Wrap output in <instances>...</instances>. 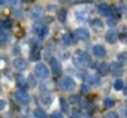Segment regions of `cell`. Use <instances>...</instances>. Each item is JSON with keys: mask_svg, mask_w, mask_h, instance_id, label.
Here are the masks:
<instances>
[{"mask_svg": "<svg viewBox=\"0 0 127 118\" xmlns=\"http://www.w3.org/2000/svg\"><path fill=\"white\" fill-rule=\"evenodd\" d=\"M109 72H112V75H121L123 73V64L121 63H111L109 64Z\"/></svg>", "mask_w": 127, "mask_h": 118, "instance_id": "obj_9", "label": "cell"}, {"mask_svg": "<svg viewBox=\"0 0 127 118\" xmlns=\"http://www.w3.org/2000/svg\"><path fill=\"white\" fill-rule=\"evenodd\" d=\"M88 90H90V88H88V84H82V85H81V91H82V93H88Z\"/></svg>", "mask_w": 127, "mask_h": 118, "instance_id": "obj_31", "label": "cell"}, {"mask_svg": "<svg viewBox=\"0 0 127 118\" xmlns=\"http://www.w3.org/2000/svg\"><path fill=\"white\" fill-rule=\"evenodd\" d=\"M76 20L78 21H87L88 20V11H78L76 12Z\"/></svg>", "mask_w": 127, "mask_h": 118, "instance_id": "obj_14", "label": "cell"}, {"mask_svg": "<svg viewBox=\"0 0 127 118\" xmlns=\"http://www.w3.org/2000/svg\"><path fill=\"white\" fill-rule=\"evenodd\" d=\"M96 2H97V0H96Z\"/></svg>", "mask_w": 127, "mask_h": 118, "instance_id": "obj_42", "label": "cell"}, {"mask_svg": "<svg viewBox=\"0 0 127 118\" xmlns=\"http://www.w3.org/2000/svg\"><path fill=\"white\" fill-rule=\"evenodd\" d=\"M117 61L121 64H127V52H120L117 55Z\"/></svg>", "mask_w": 127, "mask_h": 118, "instance_id": "obj_17", "label": "cell"}, {"mask_svg": "<svg viewBox=\"0 0 127 118\" xmlns=\"http://www.w3.org/2000/svg\"><path fill=\"white\" fill-rule=\"evenodd\" d=\"M73 63H75V66H76V67L84 69V67L90 66L91 58H90V55H88L85 51H78V52L73 55Z\"/></svg>", "mask_w": 127, "mask_h": 118, "instance_id": "obj_1", "label": "cell"}, {"mask_svg": "<svg viewBox=\"0 0 127 118\" xmlns=\"http://www.w3.org/2000/svg\"><path fill=\"white\" fill-rule=\"evenodd\" d=\"M5 106H6V105H5V102H3V100H0V111L5 109Z\"/></svg>", "mask_w": 127, "mask_h": 118, "instance_id": "obj_38", "label": "cell"}, {"mask_svg": "<svg viewBox=\"0 0 127 118\" xmlns=\"http://www.w3.org/2000/svg\"><path fill=\"white\" fill-rule=\"evenodd\" d=\"M73 36H75V39H78V40H88V39H90V33H88V30H85V29H76L75 33H73Z\"/></svg>", "mask_w": 127, "mask_h": 118, "instance_id": "obj_5", "label": "cell"}, {"mask_svg": "<svg viewBox=\"0 0 127 118\" xmlns=\"http://www.w3.org/2000/svg\"><path fill=\"white\" fill-rule=\"evenodd\" d=\"M3 5H5V0H0V8H2Z\"/></svg>", "mask_w": 127, "mask_h": 118, "instance_id": "obj_40", "label": "cell"}, {"mask_svg": "<svg viewBox=\"0 0 127 118\" xmlns=\"http://www.w3.org/2000/svg\"><path fill=\"white\" fill-rule=\"evenodd\" d=\"M40 91H48L49 90V84H46V82H43V84H40Z\"/></svg>", "mask_w": 127, "mask_h": 118, "instance_id": "obj_29", "label": "cell"}, {"mask_svg": "<svg viewBox=\"0 0 127 118\" xmlns=\"http://www.w3.org/2000/svg\"><path fill=\"white\" fill-rule=\"evenodd\" d=\"M66 14H67L66 9H61V11L58 12V20H60L61 23H64V21H66Z\"/></svg>", "mask_w": 127, "mask_h": 118, "instance_id": "obj_22", "label": "cell"}, {"mask_svg": "<svg viewBox=\"0 0 127 118\" xmlns=\"http://www.w3.org/2000/svg\"><path fill=\"white\" fill-rule=\"evenodd\" d=\"M67 2H70V3H82L84 0H67Z\"/></svg>", "mask_w": 127, "mask_h": 118, "instance_id": "obj_37", "label": "cell"}, {"mask_svg": "<svg viewBox=\"0 0 127 118\" xmlns=\"http://www.w3.org/2000/svg\"><path fill=\"white\" fill-rule=\"evenodd\" d=\"M14 67H15L17 70H24V69H27V61L24 60V58H15Z\"/></svg>", "mask_w": 127, "mask_h": 118, "instance_id": "obj_10", "label": "cell"}, {"mask_svg": "<svg viewBox=\"0 0 127 118\" xmlns=\"http://www.w3.org/2000/svg\"><path fill=\"white\" fill-rule=\"evenodd\" d=\"M103 105H105L106 108H112V106L115 105V100H114L112 97H106V99L103 100Z\"/></svg>", "mask_w": 127, "mask_h": 118, "instance_id": "obj_20", "label": "cell"}, {"mask_svg": "<svg viewBox=\"0 0 127 118\" xmlns=\"http://www.w3.org/2000/svg\"><path fill=\"white\" fill-rule=\"evenodd\" d=\"M2 27H3V29H9V27H11V21H9V20H8V21H3V23H2Z\"/></svg>", "mask_w": 127, "mask_h": 118, "instance_id": "obj_32", "label": "cell"}, {"mask_svg": "<svg viewBox=\"0 0 127 118\" xmlns=\"http://www.w3.org/2000/svg\"><path fill=\"white\" fill-rule=\"evenodd\" d=\"M106 40L109 42V43H115L117 40H118V31L115 30V29H111V30H108V33H106Z\"/></svg>", "mask_w": 127, "mask_h": 118, "instance_id": "obj_8", "label": "cell"}, {"mask_svg": "<svg viewBox=\"0 0 127 118\" xmlns=\"http://www.w3.org/2000/svg\"><path fill=\"white\" fill-rule=\"evenodd\" d=\"M14 54H20V48L15 46V48H14Z\"/></svg>", "mask_w": 127, "mask_h": 118, "instance_id": "obj_39", "label": "cell"}, {"mask_svg": "<svg viewBox=\"0 0 127 118\" xmlns=\"http://www.w3.org/2000/svg\"><path fill=\"white\" fill-rule=\"evenodd\" d=\"M24 2H29V0H24Z\"/></svg>", "mask_w": 127, "mask_h": 118, "instance_id": "obj_41", "label": "cell"}, {"mask_svg": "<svg viewBox=\"0 0 127 118\" xmlns=\"http://www.w3.org/2000/svg\"><path fill=\"white\" fill-rule=\"evenodd\" d=\"M60 106H61V111H63V114L69 112V103H67L64 99H60Z\"/></svg>", "mask_w": 127, "mask_h": 118, "instance_id": "obj_18", "label": "cell"}, {"mask_svg": "<svg viewBox=\"0 0 127 118\" xmlns=\"http://www.w3.org/2000/svg\"><path fill=\"white\" fill-rule=\"evenodd\" d=\"M27 85L29 87H36V78H34V75H30L27 78Z\"/></svg>", "mask_w": 127, "mask_h": 118, "instance_id": "obj_21", "label": "cell"}, {"mask_svg": "<svg viewBox=\"0 0 127 118\" xmlns=\"http://www.w3.org/2000/svg\"><path fill=\"white\" fill-rule=\"evenodd\" d=\"M58 85H60V88L61 90H64V91H73L75 90V87H76V84H75V81L72 79V78H64V79H61L60 82H58Z\"/></svg>", "mask_w": 127, "mask_h": 118, "instance_id": "obj_3", "label": "cell"}, {"mask_svg": "<svg viewBox=\"0 0 127 118\" xmlns=\"http://www.w3.org/2000/svg\"><path fill=\"white\" fill-rule=\"evenodd\" d=\"M34 117L43 118V117H46V114H45V111H42V109H36V111H34Z\"/></svg>", "mask_w": 127, "mask_h": 118, "instance_id": "obj_27", "label": "cell"}, {"mask_svg": "<svg viewBox=\"0 0 127 118\" xmlns=\"http://www.w3.org/2000/svg\"><path fill=\"white\" fill-rule=\"evenodd\" d=\"M52 117H54V118H61V117H63V112H54Z\"/></svg>", "mask_w": 127, "mask_h": 118, "instance_id": "obj_34", "label": "cell"}, {"mask_svg": "<svg viewBox=\"0 0 127 118\" xmlns=\"http://www.w3.org/2000/svg\"><path fill=\"white\" fill-rule=\"evenodd\" d=\"M70 102H72V103H78V102H79V96H72V97H70Z\"/></svg>", "mask_w": 127, "mask_h": 118, "instance_id": "obj_33", "label": "cell"}, {"mask_svg": "<svg viewBox=\"0 0 127 118\" xmlns=\"http://www.w3.org/2000/svg\"><path fill=\"white\" fill-rule=\"evenodd\" d=\"M30 58H32V60H39V51H37V49H32Z\"/></svg>", "mask_w": 127, "mask_h": 118, "instance_id": "obj_25", "label": "cell"}, {"mask_svg": "<svg viewBox=\"0 0 127 118\" xmlns=\"http://www.w3.org/2000/svg\"><path fill=\"white\" fill-rule=\"evenodd\" d=\"M97 72H99V75H100V76L108 75V72H109V64H108V63H102V64H99Z\"/></svg>", "mask_w": 127, "mask_h": 118, "instance_id": "obj_13", "label": "cell"}, {"mask_svg": "<svg viewBox=\"0 0 127 118\" xmlns=\"http://www.w3.org/2000/svg\"><path fill=\"white\" fill-rule=\"evenodd\" d=\"M8 2H9V5L12 6V8H20V5H21V0H8Z\"/></svg>", "mask_w": 127, "mask_h": 118, "instance_id": "obj_26", "label": "cell"}, {"mask_svg": "<svg viewBox=\"0 0 127 118\" xmlns=\"http://www.w3.org/2000/svg\"><path fill=\"white\" fill-rule=\"evenodd\" d=\"M73 42H75V39H72V36L67 34V33L61 36V43H64V45H72Z\"/></svg>", "mask_w": 127, "mask_h": 118, "instance_id": "obj_15", "label": "cell"}, {"mask_svg": "<svg viewBox=\"0 0 127 118\" xmlns=\"http://www.w3.org/2000/svg\"><path fill=\"white\" fill-rule=\"evenodd\" d=\"M51 102H52V97H51V96H45V97H42V103H43L45 106H49Z\"/></svg>", "mask_w": 127, "mask_h": 118, "instance_id": "obj_24", "label": "cell"}, {"mask_svg": "<svg viewBox=\"0 0 127 118\" xmlns=\"http://www.w3.org/2000/svg\"><path fill=\"white\" fill-rule=\"evenodd\" d=\"M46 31H48V29H46V27H42V30L39 31V37H40V39H43V37H45V34H46Z\"/></svg>", "mask_w": 127, "mask_h": 118, "instance_id": "obj_28", "label": "cell"}, {"mask_svg": "<svg viewBox=\"0 0 127 118\" xmlns=\"http://www.w3.org/2000/svg\"><path fill=\"white\" fill-rule=\"evenodd\" d=\"M17 100H18V103H21V105H27L29 102H30V96L27 94V91L24 90V88H20V90H17Z\"/></svg>", "mask_w": 127, "mask_h": 118, "instance_id": "obj_4", "label": "cell"}, {"mask_svg": "<svg viewBox=\"0 0 127 118\" xmlns=\"http://www.w3.org/2000/svg\"><path fill=\"white\" fill-rule=\"evenodd\" d=\"M34 75L37 78H40V79H46L49 76V70H48V67L43 63H37L36 67H34Z\"/></svg>", "mask_w": 127, "mask_h": 118, "instance_id": "obj_2", "label": "cell"}, {"mask_svg": "<svg viewBox=\"0 0 127 118\" xmlns=\"http://www.w3.org/2000/svg\"><path fill=\"white\" fill-rule=\"evenodd\" d=\"M109 8H111V6H108L106 3H100V5H99V12H100L102 15L108 17V14H109Z\"/></svg>", "mask_w": 127, "mask_h": 118, "instance_id": "obj_16", "label": "cell"}, {"mask_svg": "<svg viewBox=\"0 0 127 118\" xmlns=\"http://www.w3.org/2000/svg\"><path fill=\"white\" fill-rule=\"evenodd\" d=\"M99 76L100 75H91V73H84V81H85V84H99L100 82V79H99Z\"/></svg>", "mask_w": 127, "mask_h": 118, "instance_id": "obj_7", "label": "cell"}, {"mask_svg": "<svg viewBox=\"0 0 127 118\" xmlns=\"http://www.w3.org/2000/svg\"><path fill=\"white\" fill-rule=\"evenodd\" d=\"M49 63H51V70H52V73H54L55 76L61 75V63L57 60V58H51Z\"/></svg>", "mask_w": 127, "mask_h": 118, "instance_id": "obj_6", "label": "cell"}, {"mask_svg": "<svg viewBox=\"0 0 127 118\" xmlns=\"http://www.w3.org/2000/svg\"><path fill=\"white\" fill-rule=\"evenodd\" d=\"M102 26H103V23H102L100 20H93V21H91V27H93L94 30H100Z\"/></svg>", "mask_w": 127, "mask_h": 118, "instance_id": "obj_19", "label": "cell"}, {"mask_svg": "<svg viewBox=\"0 0 127 118\" xmlns=\"http://www.w3.org/2000/svg\"><path fill=\"white\" fill-rule=\"evenodd\" d=\"M15 17H17V18H21V17H23V12H21V11H17V12H15Z\"/></svg>", "mask_w": 127, "mask_h": 118, "instance_id": "obj_36", "label": "cell"}, {"mask_svg": "<svg viewBox=\"0 0 127 118\" xmlns=\"http://www.w3.org/2000/svg\"><path fill=\"white\" fill-rule=\"evenodd\" d=\"M120 114L124 115V117H127V106H121L120 108Z\"/></svg>", "mask_w": 127, "mask_h": 118, "instance_id": "obj_30", "label": "cell"}, {"mask_svg": "<svg viewBox=\"0 0 127 118\" xmlns=\"http://www.w3.org/2000/svg\"><path fill=\"white\" fill-rule=\"evenodd\" d=\"M106 117H112V118H115V117H118V114H115V112H109V114H106Z\"/></svg>", "mask_w": 127, "mask_h": 118, "instance_id": "obj_35", "label": "cell"}, {"mask_svg": "<svg viewBox=\"0 0 127 118\" xmlns=\"http://www.w3.org/2000/svg\"><path fill=\"white\" fill-rule=\"evenodd\" d=\"M114 88H115V90H118V91H120V90H123V88H124L123 81H121V79H117V81H115V84H114Z\"/></svg>", "mask_w": 127, "mask_h": 118, "instance_id": "obj_23", "label": "cell"}, {"mask_svg": "<svg viewBox=\"0 0 127 118\" xmlns=\"http://www.w3.org/2000/svg\"><path fill=\"white\" fill-rule=\"evenodd\" d=\"M0 90H2V88H0Z\"/></svg>", "mask_w": 127, "mask_h": 118, "instance_id": "obj_43", "label": "cell"}, {"mask_svg": "<svg viewBox=\"0 0 127 118\" xmlns=\"http://www.w3.org/2000/svg\"><path fill=\"white\" fill-rule=\"evenodd\" d=\"M30 14H32V17H33L34 20H39V18H42V15H43V8H42V6H34Z\"/></svg>", "mask_w": 127, "mask_h": 118, "instance_id": "obj_12", "label": "cell"}, {"mask_svg": "<svg viewBox=\"0 0 127 118\" xmlns=\"http://www.w3.org/2000/svg\"><path fill=\"white\" fill-rule=\"evenodd\" d=\"M93 52H94V55H96L97 58H103V57L106 55V49H105V46H102V45H96V46L93 48Z\"/></svg>", "mask_w": 127, "mask_h": 118, "instance_id": "obj_11", "label": "cell"}]
</instances>
